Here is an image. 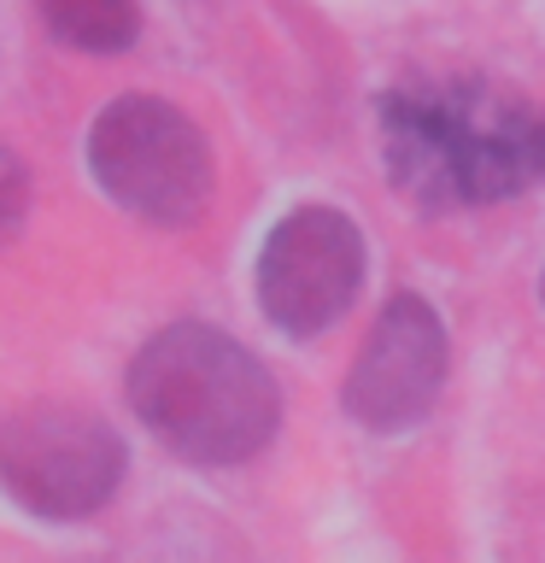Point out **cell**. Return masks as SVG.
<instances>
[{
  "mask_svg": "<svg viewBox=\"0 0 545 563\" xmlns=\"http://www.w3.org/2000/svg\"><path fill=\"white\" fill-rule=\"evenodd\" d=\"M88 170L105 200L165 229L211 206V147L182 106L158 95H118L88 130Z\"/></svg>",
  "mask_w": 545,
  "mask_h": 563,
  "instance_id": "cell-3",
  "label": "cell"
},
{
  "mask_svg": "<svg viewBox=\"0 0 545 563\" xmlns=\"http://www.w3.org/2000/svg\"><path fill=\"white\" fill-rule=\"evenodd\" d=\"M24 211H30V170H24V158H18V153L0 147V246L18 235Z\"/></svg>",
  "mask_w": 545,
  "mask_h": 563,
  "instance_id": "cell-8",
  "label": "cell"
},
{
  "mask_svg": "<svg viewBox=\"0 0 545 563\" xmlns=\"http://www.w3.org/2000/svg\"><path fill=\"white\" fill-rule=\"evenodd\" d=\"M540 306H545V271H540Z\"/></svg>",
  "mask_w": 545,
  "mask_h": 563,
  "instance_id": "cell-9",
  "label": "cell"
},
{
  "mask_svg": "<svg viewBox=\"0 0 545 563\" xmlns=\"http://www.w3.org/2000/svg\"><path fill=\"white\" fill-rule=\"evenodd\" d=\"M446 387V323L422 294H393L346 369V417L369 434H404Z\"/></svg>",
  "mask_w": 545,
  "mask_h": 563,
  "instance_id": "cell-6",
  "label": "cell"
},
{
  "mask_svg": "<svg viewBox=\"0 0 545 563\" xmlns=\"http://www.w3.org/2000/svg\"><path fill=\"white\" fill-rule=\"evenodd\" d=\"M381 158L422 211H469L545 183V106L487 77H416L376 106Z\"/></svg>",
  "mask_w": 545,
  "mask_h": 563,
  "instance_id": "cell-1",
  "label": "cell"
},
{
  "mask_svg": "<svg viewBox=\"0 0 545 563\" xmlns=\"http://www.w3.org/2000/svg\"><path fill=\"white\" fill-rule=\"evenodd\" d=\"M364 288V235L346 211L334 206H299L288 211L258 253V306L264 317L305 341L341 323L346 306Z\"/></svg>",
  "mask_w": 545,
  "mask_h": 563,
  "instance_id": "cell-5",
  "label": "cell"
},
{
  "mask_svg": "<svg viewBox=\"0 0 545 563\" xmlns=\"http://www.w3.org/2000/svg\"><path fill=\"white\" fill-rule=\"evenodd\" d=\"M130 405L188 464H246L276 440V376L211 323L158 329L130 364Z\"/></svg>",
  "mask_w": 545,
  "mask_h": 563,
  "instance_id": "cell-2",
  "label": "cell"
},
{
  "mask_svg": "<svg viewBox=\"0 0 545 563\" xmlns=\"http://www.w3.org/2000/svg\"><path fill=\"white\" fill-rule=\"evenodd\" d=\"M35 12L77 53H123L141 35L135 0H35Z\"/></svg>",
  "mask_w": 545,
  "mask_h": 563,
  "instance_id": "cell-7",
  "label": "cell"
},
{
  "mask_svg": "<svg viewBox=\"0 0 545 563\" xmlns=\"http://www.w3.org/2000/svg\"><path fill=\"white\" fill-rule=\"evenodd\" d=\"M130 452L82 405H24L0 417V493L42 522H82L118 493Z\"/></svg>",
  "mask_w": 545,
  "mask_h": 563,
  "instance_id": "cell-4",
  "label": "cell"
}]
</instances>
